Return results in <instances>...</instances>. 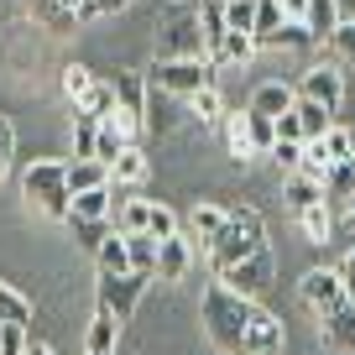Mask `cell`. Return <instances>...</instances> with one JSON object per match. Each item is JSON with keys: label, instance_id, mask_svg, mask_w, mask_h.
Listing matches in <instances>:
<instances>
[{"label": "cell", "instance_id": "83f0119b", "mask_svg": "<svg viewBox=\"0 0 355 355\" xmlns=\"http://www.w3.org/2000/svg\"><path fill=\"white\" fill-rule=\"evenodd\" d=\"M125 256H131V272H152L157 266V235L152 230L125 235Z\"/></svg>", "mask_w": 355, "mask_h": 355}, {"label": "cell", "instance_id": "f907efd6", "mask_svg": "<svg viewBox=\"0 0 355 355\" xmlns=\"http://www.w3.org/2000/svg\"><path fill=\"white\" fill-rule=\"evenodd\" d=\"M340 282H345V288H355V251L340 261Z\"/></svg>", "mask_w": 355, "mask_h": 355}, {"label": "cell", "instance_id": "f5cc1de1", "mask_svg": "<svg viewBox=\"0 0 355 355\" xmlns=\"http://www.w3.org/2000/svg\"><path fill=\"white\" fill-rule=\"evenodd\" d=\"M63 6H68V11H73V16H78V6H84V0H63Z\"/></svg>", "mask_w": 355, "mask_h": 355}, {"label": "cell", "instance_id": "4fadbf2b", "mask_svg": "<svg viewBox=\"0 0 355 355\" xmlns=\"http://www.w3.org/2000/svg\"><path fill=\"white\" fill-rule=\"evenodd\" d=\"M115 204H121V193H115V183H100V189H84L68 199V214H78V220H110Z\"/></svg>", "mask_w": 355, "mask_h": 355}, {"label": "cell", "instance_id": "e0dca14e", "mask_svg": "<svg viewBox=\"0 0 355 355\" xmlns=\"http://www.w3.org/2000/svg\"><path fill=\"white\" fill-rule=\"evenodd\" d=\"M282 204H288L293 214H303L309 204H324V183L309 178V173H293L288 183H282Z\"/></svg>", "mask_w": 355, "mask_h": 355}, {"label": "cell", "instance_id": "2e32d148", "mask_svg": "<svg viewBox=\"0 0 355 355\" xmlns=\"http://www.w3.org/2000/svg\"><path fill=\"white\" fill-rule=\"evenodd\" d=\"M146 173H152V162L141 157V146H125V152L110 162V183L115 189H136V183H146Z\"/></svg>", "mask_w": 355, "mask_h": 355}, {"label": "cell", "instance_id": "f546056e", "mask_svg": "<svg viewBox=\"0 0 355 355\" xmlns=\"http://www.w3.org/2000/svg\"><path fill=\"white\" fill-rule=\"evenodd\" d=\"M189 110H193V121L199 125H220L225 121V105H220V89H199V94H189Z\"/></svg>", "mask_w": 355, "mask_h": 355}, {"label": "cell", "instance_id": "d590c367", "mask_svg": "<svg viewBox=\"0 0 355 355\" xmlns=\"http://www.w3.org/2000/svg\"><path fill=\"white\" fill-rule=\"evenodd\" d=\"M256 58V42H251V32H225V42H220V58L214 63H251Z\"/></svg>", "mask_w": 355, "mask_h": 355}, {"label": "cell", "instance_id": "11a10c76", "mask_svg": "<svg viewBox=\"0 0 355 355\" xmlns=\"http://www.w3.org/2000/svg\"><path fill=\"white\" fill-rule=\"evenodd\" d=\"M350 162H355V131H350Z\"/></svg>", "mask_w": 355, "mask_h": 355}, {"label": "cell", "instance_id": "f1b7e54d", "mask_svg": "<svg viewBox=\"0 0 355 355\" xmlns=\"http://www.w3.org/2000/svg\"><path fill=\"white\" fill-rule=\"evenodd\" d=\"M78 110H84V115H94V121H105V115L115 110V89L105 84V78H94V84H89L84 94H78Z\"/></svg>", "mask_w": 355, "mask_h": 355}, {"label": "cell", "instance_id": "e575fe53", "mask_svg": "<svg viewBox=\"0 0 355 355\" xmlns=\"http://www.w3.org/2000/svg\"><path fill=\"white\" fill-rule=\"evenodd\" d=\"M0 324H32V303L11 282H0Z\"/></svg>", "mask_w": 355, "mask_h": 355}, {"label": "cell", "instance_id": "ab89813d", "mask_svg": "<svg viewBox=\"0 0 355 355\" xmlns=\"http://www.w3.org/2000/svg\"><path fill=\"white\" fill-rule=\"evenodd\" d=\"M266 157H272L277 167H288V173H298V162H303V141H282V136H277Z\"/></svg>", "mask_w": 355, "mask_h": 355}, {"label": "cell", "instance_id": "cb8c5ba5", "mask_svg": "<svg viewBox=\"0 0 355 355\" xmlns=\"http://www.w3.org/2000/svg\"><path fill=\"white\" fill-rule=\"evenodd\" d=\"M115 334H121V319H115L110 309H94L89 334H84V350H115Z\"/></svg>", "mask_w": 355, "mask_h": 355}, {"label": "cell", "instance_id": "d6a6232c", "mask_svg": "<svg viewBox=\"0 0 355 355\" xmlns=\"http://www.w3.org/2000/svg\"><path fill=\"white\" fill-rule=\"evenodd\" d=\"M94 256H100V272H131V256H125V235H121V230L105 235Z\"/></svg>", "mask_w": 355, "mask_h": 355}, {"label": "cell", "instance_id": "7dc6e473", "mask_svg": "<svg viewBox=\"0 0 355 355\" xmlns=\"http://www.w3.org/2000/svg\"><path fill=\"white\" fill-rule=\"evenodd\" d=\"M272 125H277V136H282V141H303V131H298V115H293V110H282Z\"/></svg>", "mask_w": 355, "mask_h": 355}, {"label": "cell", "instance_id": "6da1fadb", "mask_svg": "<svg viewBox=\"0 0 355 355\" xmlns=\"http://www.w3.org/2000/svg\"><path fill=\"white\" fill-rule=\"evenodd\" d=\"M251 309H256V303H251V298H241V293H230L225 282L204 288L199 324H204V334L214 340V350L241 355V340H245V319H251Z\"/></svg>", "mask_w": 355, "mask_h": 355}, {"label": "cell", "instance_id": "f6af8a7d", "mask_svg": "<svg viewBox=\"0 0 355 355\" xmlns=\"http://www.w3.org/2000/svg\"><path fill=\"white\" fill-rule=\"evenodd\" d=\"M11 157H16V131H11V121L0 115V178H6V167H11Z\"/></svg>", "mask_w": 355, "mask_h": 355}, {"label": "cell", "instance_id": "f35d334b", "mask_svg": "<svg viewBox=\"0 0 355 355\" xmlns=\"http://www.w3.org/2000/svg\"><path fill=\"white\" fill-rule=\"evenodd\" d=\"M220 6H225V26H230V32H251L256 0H220Z\"/></svg>", "mask_w": 355, "mask_h": 355}, {"label": "cell", "instance_id": "ba28073f", "mask_svg": "<svg viewBox=\"0 0 355 355\" xmlns=\"http://www.w3.org/2000/svg\"><path fill=\"white\" fill-rule=\"evenodd\" d=\"M293 89H298L303 100H319L324 110H340V100H345V73H340L334 63H319V68H309Z\"/></svg>", "mask_w": 355, "mask_h": 355}, {"label": "cell", "instance_id": "ee69618b", "mask_svg": "<svg viewBox=\"0 0 355 355\" xmlns=\"http://www.w3.org/2000/svg\"><path fill=\"white\" fill-rule=\"evenodd\" d=\"M329 47L345 58V63H355V21H345V26H334L329 32Z\"/></svg>", "mask_w": 355, "mask_h": 355}, {"label": "cell", "instance_id": "4dcf8cb0", "mask_svg": "<svg viewBox=\"0 0 355 355\" xmlns=\"http://www.w3.org/2000/svg\"><path fill=\"white\" fill-rule=\"evenodd\" d=\"M324 199H355V162H329V173H324Z\"/></svg>", "mask_w": 355, "mask_h": 355}, {"label": "cell", "instance_id": "30bf717a", "mask_svg": "<svg viewBox=\"0 0 355 355\" xmlns=\"http://www.w3.org/2000/svg\"><path fill=\"white\" fill-rule=\"evenodd\" d=\"M298 293H303V303H309L313 313H324V309H334L340 298H350V288H345L340 272H329V266H313V272H303Z\"/></svg>", "mask_w": 355, "mask_h": 355}, {"label": "cell", "instance_id": "7a4b0ae2", "mask_svg": "<svg viewBox=\"0 0 355 355\" xmlns=\"http://www.w3.org/2000/svg\"><path fill=\"white\" fill-rule=\"evenodd\" d=\"M266 245V225H261V214L256 209H230V220H225V230L214 235L204 251H209V261H214V272H225V266H235V261H245L251 251H261Z\"/></svg>", "mask_w": 355, "mask_h": 355}, {"label": "cell", "instance_id": "816d5d0a", "mask_svg": "<svg viewBox=\"0 0 355 355\" xmlns=\"http://www.w3.org/2000/svg\"><path fill=\"white\" fill-rule=\"evenodd\" d=\"M26 355H53V350H47V345H32V340H26Z\"/></svg>", "mask_w": 355, "mask_h": 355}, {"label": "cell", "instance_id": "1f68e13d", "mask_svg": "<svg viewBox=\"0 0 355 355\" xmlns=\"http://www.w3.org/2000/svg\"><path fill=\"white\" fill-rule=\"evenodd\" d=\"M298 225H303V235H309V241H329V235H334V214H329V199H324V204H309V209L298 214Z\"/></svg>", "mask_w": 355, "mask_h": 355}, {"label": "cell", "instance_id": "5b68a950", "mask_svg": "<svg viewBox=\"0 0 355 355\" xmlns=\"http://www.w3.org/2000/svg\"><path fill=\"white\" fill-rule=\"evenodd\" d=\"M214 277L225 282L230 293H241V298H261L272 282H277V256H272V245H261V251H251L245 261H235V266H225V272H214Z\"/></svg>", "mask_w": 355, "mask_h": 355}, {"label": "cell", "instance_id": "8992f818", "mask_svg": "<svg viewBox=\"0 0 355 355\" xmlns=\"http://www.w3.org/2000/svg\"><path fill=\"white\" fill-rule=\"evenodd\" d=\"M146 282H157L152 272H100V309H110L125 324L136 313V303H141Z\"/></svg>", "mask_w": 355, "mask_h": 355}, {"label": "cell", "instance_id": "5bb4252c", "mask_svg": "<svg viewBox=\"0 0 355 355\" xmlns=\"http://www.w3.org/2000/svg\"><path fill=\"white\" fill-rule=\"evenodd\" d=\"M293 100H298V89H293V84H282V78H266V84H256V94H251V105H245V110L272 115V121H277L282 110H293Z\"/></svg>", "mask_w": 355, "mask_h": 355}, {"label": "cell", "instance_id": "9a60e30c", "mask_svg": "<svg viewBox=\"0 0 355 355\" xmlns=\"http://www.w3.org/2000/svg\"><path fill=\"white\" fill-rule=\"evenodd\" d=\"M199 32H204V58H220V42H225V32H230V26H225V6L220 0H199ZM220 68V63H214Z\"/></svg>", "mask_w": 355, "mask_h": 355}, {"label": "cell", "instance_id": "836d02e7", "mask_svg": "<svg viewBox=\"0 0 355 355\" xmlns=\"http://www.w3.org/2000/svg\"><path fill=\"white\" fill-rule=\"evenodd\" d=\"M313 42H319V37L309 32V21H282L277 37H272V47H288V53H309Z\"/></svg>", "mask_w": 355, "mask_h": 355}, {"label": "cell", "instance_id": "3957f363", "mask_svg": "<svg viewBox=\"0 0 355 355\" xmlns=\"http://www.w3.org/2000/svg\"><path fill=\"white\" fill-rule=\"evenodd\" d=\"M21 193L37 204L42 214H53V220H68V173H63V162H32L26 167V178H21Z\"/></svg>", "mask_w": 355, "mask_h": 355}, {"label": "cell", "instance_id": "9c48e42d", "mask_svg": "<svg viewBox=\"0 0 355 355\" xmlns=\"http://www.w3.org/2000/svg\"><path fill=\"white\" fill-rule=\"evenodd\" d=\"M241 355H282V319L266 309H251L245 319V340H241Z\"/></svg>", "mask_w": 355, "mask_h": 355}, {"label": "cell", "instance_id": "4316f807", "mask_svg": "<svg viewBox=\"0 0 355 355\" xmlns=\"http://www.w3.org/2000/svg\"><path fill=\"white\" fill-rule=\"evenodd\" d=\"M63 225L73 230V245H84V251H100V241H105V235L115 230L110 220H78V214H68Z\"/></svg>", "mask_w": 355, "mask_h": 355}, {"label": "cell", "instance_id": "7bdbcfd3", "mask_svg": "<svg viewBox=\"0 0 355 355\" xmlns=\"http://www.w3.org/2000/svg\"><path fill=\"white\" fill-rule=\"evenodd\" d=\"M94 84V73H89L84 63H73V68H63V94L68 100H78V94H84V89Z\"/></svg>", "mask_w": 355, "mask_h": 355}, {"label": "cell", "instance_id": "484cf974", "mask_svg": "<svg viewBox=\"0 0 355 355\" xmlns=\"http://www.w3.org/2000/svg\"><path fill=\"white\" fill-rule=\"evenodd\" d=\"M245 141H251V157H266V152H272V141H277V125H272V115L245 110Z\"/></svg>", "mask_w": 355, "mask_h": 355}, {"label": "cell", "instance_id": "277c9868", "mask_svg": "<svg viewBox=\"0 0 355 355\" xmlns=\"http://www.w3.org/2000/svg\"><path fill=\"white\" fill-rule=\"evenodd\" d=\"M209 84H214L209 58H157V68H152V89L178 94V100H189V94H199Z\"/></svg>", "mask_w": 355, "mask_h": 355}, {"label": "cell", "instance_id": "6f0895ef", "mask_svg": "<svg viewBox=\"0 0 355 355\" xmlns=\"http://www.w3.org/2000/svg\"><path fill=\"white\" fill-rule=\"evenodd\" d=\"M350 303H355V288H350Z\"/></svg>", "mask_w": 355, "mask_h": 355}, {"label": "cell", "instance_id": "d6986e66", "mask_svg": "<svg viewBox=\"0 0 355 355\" xmlns=\"http://www.w3.org/2000/svg\"><path fill=\"white\" fill-rule=\"evenodd\" d=\"M293 115H298V131H303V141H319V136L334 125V110H324L319 100H303V94L293 100Z\"/></svg>", "mask_w": 355, "mask_h": 355}, {"label": "cell", "instance_id": "603a6c76", "mask_svg": "<svg viewBox=\"0 0 355 355\" xmlns=\"http://www.w3.org/2000/svg\"><path fill=\"white\" fill-rule=\"evenodd\" d=\"M146 214H152V199H125V193H121L110 225H115L121 235H136V230H146Z\"/></svg>", "mask_w": 355, "mask_h": 355}, {"label": "cell", "instance_id": "681fc988", "mask_svg": "<svg viewBox=\"0 0 355 355\" xmlns=\"http://www.w3.org/2000/svg\"><path fill=\"white\" fill-rule=\"evenodd\" d=\"M329 6H334V26L355 21V0H329Z\"/></svg>", "mask_w": 355, "mask_h": 355}, {"label": "cell", "instance_id": "c3c4849f", "mask_svg": "<svg viewBox=\"0 0 355 355\" xmlns=\"http://www.w3.org/2000/svg\"><path fill=\"white\" fill-rule=\"evenodd\" d=\"M288 21H309V0H277Z\"/></svg>", "mask_w": 355, "mask_h": 355}, {"label": "cell", "instance_id": "44dd1931", "mask_svg": "<svg viewBox=\"0 0 355 355\" xmlns=\"http://www.w3.org/2000/svg\"><path fill=\"white\" fill-rule=\"evenodd\" d=\"M288 21L282 16V6L277 0H256V21H251V42L256 47H272V37H277V26Z\"/></svg>", "mask_w": 355, "mask_h": 355}, {"label": "cell", "instance_id": "bcb514c9", "mask_svg": "<svg viewBox=\"0 0 355 355\" xmlns=\"http://www.w3.org/2000/svg\"><path fill=\"white\" fill-rule=\"evenodd\" d=\"M110 11H121V0H84V6H78V21H89V16H110Z\"/></svg>", "mask_w": 355, "mask_h": 355}, {"label": "cell", "instance_id": "52a82bcc", "mask_svg": "<svg viewBox=\"0 0 355 355\" xmlns=\"http://www.w3.org/2000/svg\"><path fill=\"white\" fill-rule=\"evenodd\" d=\"M167 58H204V32H199V6H173L162 32Z\"/></svg>", "mask_w": 355, "mask_h": 355}, {"label": "cell", "instance_id": "7c38bea8", "mask_svg": "<svg viewBox=\"0 0 355 355\" xmlns=\"http://www.w3.org/2000/svg\"><path fill=\"white\" fill-rule=\"evenodd\" d=\"M189 261H193L189 241H183V235H162V241H157L152 277H157V282H183V277H189Z\"/></svg>", "mask_w": 355, "mask_h": 355}, {"label": "cell", "instance_id": "74e56055", "mask_svg": "<svg viewBox=\"0 0 355 355\" xmlns=\"http://www.w3.org/2000/svg\"><path fill=\"white\" fill-rule=\"evenodd\" d=\"M225 141H230L235 162H251V141H245V110L225 115Z\"/></svg>", "mask_w": 355, "mask_h": 355}, {"label": "cell", "instance_id": "9f6ffc18", "mask_svg": "<svg viewBox=\"0 0 355 355\" xmlns=\"http://www.w3.org/2000/svg\"><path fill=\"white\" fill-rule=\"evenodd\" d=\"M125 6H131V0H121V11H125Z\"/></svg>", "mask_w": 355, "mask_h": 355}, {"label": "cell", "instance_id": "ac0fdd59", "mask_svg": "<svg viewBox=\"0 0 355 355\" xmlns=\"http://www.w3.org/2000/svg\"><path fill=\"white\" fill-rule=\"evenodd\" d=\"M63 173H68V193H84V189L110 183V167L94 162V157H73V162H63Z\"/></svg>", "mask_w": 355, "mask_h": 355}, {"label": "cell", "instance_id": "b9f144b4", "mask_svg": "<svg viewBox=\"0 0 355 355\" xmlns=\"http://www.w3.org/2000/svg\"><path fill=\"white\" fill-rule=\"evenodd\" d=\"M0 355H26V324H0Z\"/></svg>", "mask_w": 355, "mask_h": 355}, {"label": "cell", "instance_id": "8fae6325", "mask_svg": "<svg viewBox=\"0 0 355 355\" xmlns=\"http://www.w3.org/2000/svg\"><path fill=\"white\" fill-rule=\"evenodd\" d=\"M319 324H324V345H329V350L355 355V303L350 298H340L334 309H324Z\"/></svg>", "mask_w": 355, "mask_h": 355}, {"label": "cell", "instance_id": "db71d44e", "mask_svg": "<svg viewBox=\"0 0 355 355\" xmlns=\"http://www.w3.org/2000/svg\"><path fill=\"white\" fill-rule=\"evenodd\" d=\"M84 355H115V350H84Z\"/></svg>", "mask_w": 355, "mask_h": 355}, {"label": "cell", "instance_id": "7402d4cb", "mask_svg": "<svg viewBox=\"0 0 355 355\" xmlns=\"http://www.w3.org/2000/svg\"><path fill=\"white\" fill-rule=\"evenodd\" d=\"M26 11H32V21H42L47 32H68V26H78V16L68 11L63 0H26Z\"/></svg>", "mask_w": 355, "mask_h": 355}, {"label": "cell", "instance_id": "d4e9b609", "mask_svg": "<svg viewBox=\"0 0 355 355\" xmlns=\"http://www.w3.org/2000/svg\"><path fill=\"white\" fill-rule=\"evenodd\" d=\"M125 146H136V141H131V136H125V131H121V125H110V121H100V136H94V162H105V167H110V162H115V157H121V152H125Z\"/></svg>", "mask_w": 355, "mask_h": 355}, {"label": "cell", "instance_id": "ffe728a7", "mask_svg": "<svg viewBox=\"0 0 355 355\" xmlns=\"http://www.w3.org/2000/svg\"><path fill=\"white\" fill-rule=\"evenodd\" d=\"M225 220H230V209H220V204H193L189 230H193V241H199V245H209L214 235L225 230Z\"/></svg>", "mask_w": 355, "mask_h": 355}, {"label": "cell", "instance_id": "60d3db41", "mask_svg": "<svg viewBox=\"0 0 355 355\" xmlns=\"http://www.w3.org/2000/svg\"><path fill=\"white\" fill-rule=\"evenodd\" d=\"M146 230L162 241V235H178V214L167 209V204H152V214H146Z\"/></svg>", "mask_w": 355, "mask_h": 355}, {"label": "cell", "instance_id": "8d00e7d4", "mask_svg": "<svg viewBox=\"0 0 355 355\" xmlns=\"http://www.w3.org/2000/svg\"><path fill=\"white\" fill-rule=\"evenodd\" d=\"M319 152H324V162H350V131H345V125H329V131L319 136Z\"/></svg>", "mask_w": 355, "mask_h": 355}]
</instances>
